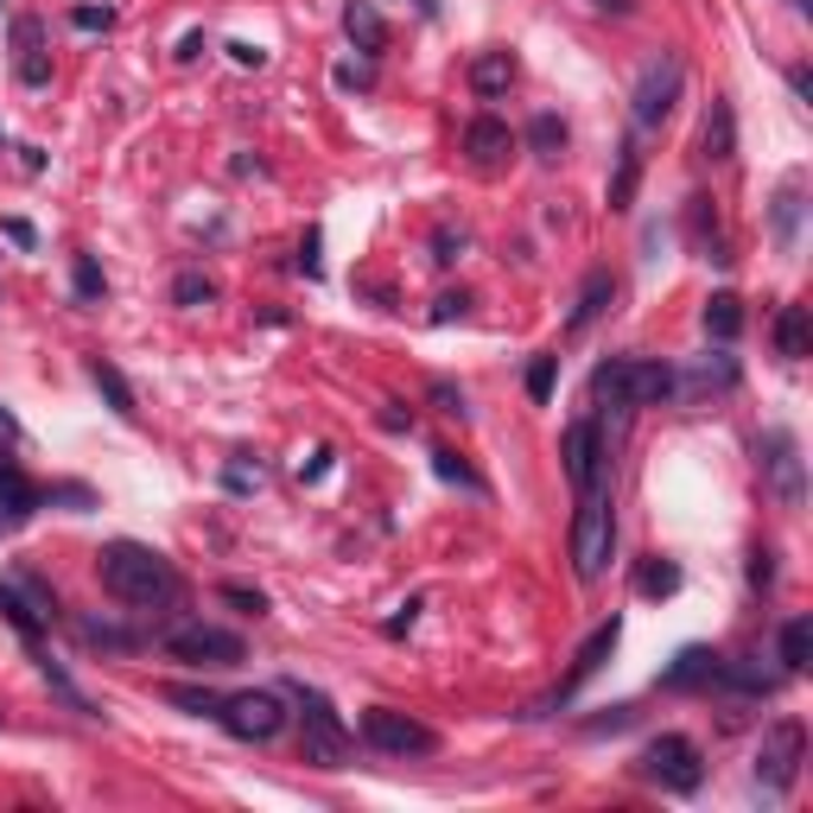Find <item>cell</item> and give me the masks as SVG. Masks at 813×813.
I'll list each match as a JSON object with an SVG mask.
<instances>
[{
	"label": "cell",
	"mask_w": 813,
	"mask_h": 813,
	"mask_svg": "<svg viewBox=\"0 0 813 813\" xmlns=\"http://www.w3.org/2000/svg\"><path fill=\"white\" fill-rule=\"evenodd\" d=\"M362 743L369 750H381V757H432L439 750V731L432 725H420V718H406V711L394 706H369L362 711Z\"/></svg>",
	"instance_id": "9c48e42d"
},
{
	"label": "cell",
	"mask_w": 813,
	"mask_h": 813,
	"mask_svg": "<svg viewBox=\"0 0 813 813\" xmlns=\"http://www.w3.org/2000/svg\"><path fill=\"white\" fill-rule=\"evenodd\" d=\"M71 293L83 305H102V299H108V279H102V267L89 261V254H76V261H71Z\"/></svg>",
	"instance_id": "1f68e13d"
},
{
	"label": "cell",
	"mask_w": 813,
	"mask_h": 813,
	"mask_svg": "<svg viewBox=\"0 0 813 813\" xmlns=\"http://www.w3.org/2000/svg\"><path fill=\"white\" fill-rule=\"evenodd\" d=\"M369 83H376V64H369V57H344V64H337V89H369Z\"/></svg>",
	"instance_id": "ab89813d"
},
{
	"label": "cell",
	"mask_w": 813,
	"mask_h": 813,
	"mask_svg": "<svg viewBox=\"0 0 813 813\" xmlns=\"http://www.w3.org/2000/svg\"><path fill=\"white\" fill-rule=\"evenodd\" d=\"M413 616H420V598H406V604H401V616H388L381 630H388V635H406V630H413Z\"/></svg>",
	"instance_id": "816d5d0a"
},
{
	"label": "cell",
	"mask_w": 813,
	"mask_h": 813,
	"mask_svg": "<svg viewBox=\"0 0 813 813\" xmlns=\"http://www.w3.org/2000/svg\"><path fill=\"white\" fill-rule=\"evenodd\" d=\"M528 147H534V159H559V152H566V122H559V115H534Z\"/></svg>",
	"instance_id": "4dcf8cb0"
},
{
	"label": "cell",
	"mask_w": 813,
	"mask_h": 813,
	"mask_svg": "<svg viewBox=\"0 0 813 813\" xmlns=\"http://www.w3.org/2000/svg\"><path fill=\"white\" fill-rule=\"evenodd\" d=\"M775 655H782V674H801V667H807V655H813V616H788Z\"/></svg>",
	"instance_id": "d4e9b609"
},
{
	"label": "cell",
	"mask_w": 813,
	"mask_h": 813,
	"mask_svg": "<svg viewBox=\"0 0 813 813\" xmlns=\"http://www.w3.org/2000/svg\"><path fill=\"white\" fill-rule=\"evenodd\" d=\"M801 757H807V731H801L794 718H775L757 743V769H750V775H757L762 794H788L794 775H801Z\"/></svg>",
	"instance_id": "ba28073f"
},
{
	"label": "cell",
	"mask_w": 813,
	"mask_h": 813,
	"mask_svg": "<svg viewBox=\"0 0 813 813\" xmlns=\"http://www.w3.org/2000/svg\"><path fill=\"white\" fill-rule=\"evenodd\" d=\"M210 299H217V279L198 274V267L172 279V305H184V312H198V305H210Z\"/></svg>",
	"instance_id": "d6a6232c"
},
{
	"label": "cell",
	"mask_w": 813,
	"mask_h": 813,
	"mask_svg": "<svg viewBox=\"0 0 813 813\" xmlns=\"http://www.w3.org/2000/svg\"><path fill=\"white\" fill-rule=\"evenodd\" d=\"M635 178H642V152H635V140H623V152H616V178H610V210H630Z\"/></svg>",
	"instance_id": "83f0119b"
},
{
	"label": "cell",
	"mask_w": 813,
	"mask_h": 813,
	"mask_svg": "<svg viewBox=\"0 0 813 813\" xmlns=\"http://www.w3.org/2000/svg\"><path fill=\"white\" fill-rule=\"evenodd\" d=\"M432 471H439L445 483H464V489H477V496H483V477H477V471H471V464H464L457 452H432Z\"/></svg>",
	"instance_id": "d590c367"
},
{
	"label": "cell",
	"mask_w": 813,
	"mask_h": 813,
	"mask_svg": "<svg viewBox=\"0 0 813 813\" xmlns=\"http://www.w3.org/2000/svg\"><path fill=\"white\" fill-rule=\"evenodd\" d=\"M166 699L184 711H198V718H217V706H223V693H198V686H166Z\"/></svg>",
	"instance_id": "8d00e7d4"
},
{
	"label": "cell",
	"mask_w": 813,
	"mask_h": 813,
	"mask_svg": "<svg viewBox=\"0 0 813 813\" xmlns=\"http://www.w3.org/2000/svg\"><path fill=\"white\" fill-rule=\"evenodd\" d=\"M464 152H471V166L489 172V166H503L508 152H515V134H508L496 115H477V122L464 127Z\"/></svg>",
	"instance_id": "ac0fdd59"
},
{
	"label": "cell",
	"mask_w": 813,
	"mask_h": 813,
	"mask_svg": "<svg viewBox=\"0 0 813 813\" xmlns=\"http://www.w3.org/2000/svg\"><path fill=\"white\" fill-rule=\"evenodd\" d=\"M464 312H471V293H439V299H432V325H452Z\"/></svg>",
	"instance_id": "ee69618b"
},
{
	"label": "cell",
	"mask_w": 813,
	"mask_h": 813,
	"mask_svg": "<svg viewBox=\"0 0 813 813\" xmlns=\"http://www.w3.org/2000/svg\"><path fill=\"white\" fill-rule=\"evenodd\" d=\"M223 598H229L235 610H249V616H261V610H267V598H261L254 584H223Z\"/></svg>",
	"instance_id": "f6af8a7d"
},
{
	"label": "cell",
	"mask_w": 813,
	"mask_h": 813,
	"mask_svg": "<svg viewBox=\"0 0 813 813\" xmlns=\"http://www.w3.org/2000/svg\"><path fill=\"white\" fill-rule=\"evenodd\" d=\"M293 706H299V731H305V762L312 769H344L350 762V725H344V711L330 706L318 686L293 680Z\"/></svg>",
	"instance_id": "277c9868"
},
{
	"label": "cell",
	"mask_w": 813,
	"mask_h": 813,
	"mask_svg": "<svg viewBox=\"0 0 813 813\" xmlns=\"http://www.w3.org/2000/svg\"><path fill=\"white\" fill-rule=\"evenodd\" d=\"M413 7H420V13H426V20H439V0H413Z\"/></svg>",
	"instance_id": "680465c9"
},
{
	"label": "cell",
	"mask_w": 813,
	"mask_h": 813,
	"mask_svg": "<svg viewBox=\"0 0 813 813\" xmlns=\"http://www.w3.org/2000/svg\"><path fill=\"white\" fill-rule=\"evenodd\" d=\"M813 344V325H807V305H782V318H775V350L788 356V362H801Z\"/></svg>",
	"instance_id": "cb8c5ba5"
},
{
	"label": "cell",
	"mask_w": 813,
	"mask_h": 813,
	"mask_svg": "<svg viewBox=\"0 0 813 813\" xmlns=\"http://www.w3.org/2000/svg\"><path fill=\"white\" fill-rule=\"evenodd\" d=\"M83 642H96V648H134L140 635H134V630H115V623H83Z\"/></svg>",
	"instance_id": "f35d334b"
},
{
	"label": "cell",
	"mask_w": 813,
	"mask_h": 813,
	"mask_svg": "<svg viewBox=\"0 0 813 813\" xmlns=\"http://www.w3.org/2000/svg\"><path fill=\"white\" fill-rule=\"evenodd\" d=\"M203 57V32H184V39H178V64H198Z\"/></svg>",
	"instance_id": "11a10c76"
},
{
	"label": "cell",
	"mask_w": 813,
	"mask_h": 813,
	"mask_svg": "<svg viewBox=\"0 0 813 813\" xmlns=\"http://www.w3.org/2000/svg\"><path fill=\"white\" fill-rule=\"evenodd\" d=\"M616 642H623V623H616V616H610V623H598V630H591V642L579 648V661H572V674L559 680V693L547 699V706H566V699H572V693H579V686L591 680L610 655H616ZM547 706H540V711H547Z\"/></svg>",
	"instance_id": "9a60e30c"
},
{
	"label": "cell",
	"mask_w": 813,
	"mask_h": 813,
	"mask_svg": "<svg viewBox=\"0 0 813 813\" xmlns=\"http://www.w3.org/2000/svg\"><path fill=\"white\" fill-rule=\"evenodd\" d=\"M89 381H96V394L108 406H115V420H140V401H134V388H127V376L108 362V356H89Z\"/></svg>",
	"instance_id": "603a6c76"
},
{
	"label": "cell",
	"mask_w": 813,
	"mask_h": 813,
	"mask_svg": "<svg viewBox=\"0 0 813 813\" xmlns=\"http://www.w3.org/2000/svg\"><path fill=\"white\" fill-rule=\"evenodd\" d=\"M706 330L718 337V344H731L737 330H743V299H737V293H711L706 299Z\"/></svg>",
	"instance_id": "4316f807"
},
{
	"label": "cell",
	"mask_w": 813,
	"mask_h": 813,
	"mask_svg": "<svg viewBox=\"0 0 813 813\" xmlns=\"http://www.w3.org/2000/svg\"><path fill=\"white\" fill-rule=\"evenodd\" d=\"M693 381H699V388H737V362L731 356H711V362L693 369Z\"/></svg>",
	"instance_id": "74e56055"
},
{
	"label": "cell",
	"mask_w": 813,
	"mask_h": 813,
	"mask_svg": "<svg viewBox=\"0 0 813 813\" xmlns=\"http://www.w3.org/2000/svg\"><path fill=\"white\" fill-rule=\"evenodd\" d=\"M344 32H350V45L362 51V57H376V51L388 45V20H381L376 0H344Z\"/></svg>",
	"instance_id": "ffe728a7"
},
{
	"label": "cell",
	"mask_w": 813,
	"mask_h": 813,
	"mask_svg": "<svg viewBox=\"0 0 813 813\" xmlns=\"http://www.w3.org/2000/svg\"><path fill=\"white\" fill-rule=\"evenodd\" d=\"M325 471H330V452H312V464H299V477H305V483H318Z\"/></svg>",
	"instance_id": "9f6ffc18"
},
{
	"label": "cell",
	"mask_w": 813,
	"mask_h": 813,
	"mask_svg": "<svg viewBox=\"0 0 813 813\" xmlns=\"http://www.w3.org/2000/svg\"><path fill=\"white\" fill-rule=\"evenodd\" d=\"M96 579L127 610H172L178 591H184L178 566L159 547H147V540H108L96 553Z\"/></svg>",
	"instance_id": "6da1fadb"
},
{
	"label": "cell",
	"mask_w": 813,
	"mask_h": 813,
	"mask_svg": "<svg viewBox=\"0 0 813 813\" xmlns=\"http://www.w3.org/2000/svg\"><path fill=\"white\" fill-rule=\"evenodd\" d=\"M553 376H559V356H553V350H547V356H534V362H528V394H534L540 406L553 401Z\"/></svg>",
	"instance_id": "836d02e7"
},
{
	"label": "cell",
	"mask_w": 813,
	"mask_h": 813,
	"mask_svg": "<svg viewBox=\"0 0 813 813\" xmlns=\"http://www.w3.org/2000/svg\"><path fill=\"white\" fill-rule=\"evenodd\" d=\"M788 89H794L801 102H813V71H807V64H794V71H788Z\"/></svg>",
	"instance_id": "f5cc1de1"
},
{
	"label": "cell",
	"mask_w": 813,
	"mask_h": 813,
	"mask_svg": "<svg viewBox=\"0 0 813 813\" xmlns=\"http://www.w3.org/2000/svg\"><path fill=\"white\" fill-rule=\"evenodd\" d=\"M0 235H7V242H20V249H32V242H39V229L25 223V217H7V223H0Z\"/></svg>",
	"instance_id": "681fc988"
},
{
	"label": "cell",
	"mask_w": 813,
	"mask_h": 813,
	"mask_svg": "<svg viewBox=\"0 0 813 813\" xmlns=\"http://www.w3.org/2000/svg\"><path fill=\"white\" fill-rule=\"evenodd\" d=\"M680 388V376L661 362V356H610L591 369V394L616 413H635V406H661Z\"/></svg>",
	"instance_id": "7a4b0ae2"
},
{
	"label": "cell",
	"mask_w": 813,
	"mask_h": 813,
	"mask_svg": "<svg viewBox=\"0 0 813 813\" xmlns=\"http://www.w3.org/2000/svg\"><path fill=\"white\" fill-rule=\"evenodd\" d=\"M508 83H515V57L508 51H483L477 64H471V89L477 96H503Z\"/></svg>",
	"instance_id": "484cf974"
},
{
	"label": "cell",
	"mask_w": 813,
	"mask_h": 813,
	"mask_svg": "<svg viewBox=\"0 0 813 813\" xmlns=\"http://www.w3.org/2000/svg\"><path fill=\"white\" fill-rule=\"evenodd\" d=\"M718 667H725V655H711V648H680L674 667L661 674V686H667V693H711V686H718Z\"/></svg>",
	"instance_id": "e0dca14e"
},
{
	"label": "cell",
	"mask_w": 813,
	"mask_h": 813,
	"mask_svg": "<svg viewBox=\"0 0 813 813\" xmlns=\"http://www.w3.org/2000/svg\"><path fill=\"white\" fill-rule=\"evenodd\" d=\"M686 235H693V249L706 261H731V242H725V229L711 217V198H686Z\"/></svg>",
	"instance_id": "44dd1931"
},
{
	"label": "cell",
	"mask_w": 813,
	"mask_h": 813,
	"mask_svg": "<svg viewBox=\"0 0 813 813\" xmlns=\"http://www.w3.org/2000/svg\"><path fill=\"white\" fill-rule=\"evenodd\" d=\"M0 616L13 623V635H20L25 648H39L45 630H51V616H57V598H51L39 579L13 572V579H0Z\"/></svg>",
	"instance_id": "8fae6325"
},
{
	"label": "cell",
	"mask_w": 813,
	"mask_h": 813,
	"mask_svg": "<svg viewBox=\"0 0 813 813\" xmlns=\"http://www.w3.org/2000/svg\"><path fill=\"white\" fill-rule=\"evenodd\" d=\"M229 489H235V496H242V489H261V464H229Z\"/></svg>",
	"instance_id": "f907efd6"
},
{
	"label": "cell",
	"mask_w": 813,
	"mask_h": 813,
	"mask_svg": "<svg viewBox=\"0 0 813 813\" xmlns=\"http://www.w3.org/2000/svg\"><path fill=\"white\" fill-rule=\"evenodd\" d=\"M559 457H566V483H572L579 496L598 477H610V445H604V432H598V420H572L566 439H559Z\"/></svg>",
	"instance_id": "4fadbf2b"
},
{
	"label": "cell",
	"mask_w": 813,
	"mask_h": 813,
	"mask_svg": "<svg viewBox=\"0 0 813 813\" xmlns=\"http://www.w3.org/2000/svg\"><path fill=\"white\" fill-rule=\"evenodd\" d=\"M299 274H305V279H318V274H325V261H318V229L305 235V249H299Z\"/></svg>",
	"instance_id": "c3c4849f"
},
{
	"label": "cell",
	"mask_w": 813,
	"mask_h": 813,
	"mask_svg": "<svg viewBox=\"0 0 813 813\" xmlns=\"http://www.w3.org/2000/svg\"><path fill=\"white\" fill-rule=\"evenodd\" d=\"M686 89V64L674 57V51H655L648 64H642V76H635V127H661L667 115H674V102H680Z\"/></svg>",
	"instance_id": "30bf717a"
},
{
	"label": "cell",
	"mask_w": 813,
	"mask_h": 813,
	"mask_svg": "<svg viewBox=\"0 0 813 813\" xmlns=\"http://www.w3.org/2000/svg\"><path fill=\"white\" fill-rule=\"evenodd\" d=\"M642 775L661 788V794H699V782H706V757H699V743L680 731L655 737L648 750H642Z\"/></svg>",
	"instance_id": "8992f818"
},
{
	"label": "cell",
	"mask_w": 813,
	"mask_h": 813,
	"mask_svg": "<svg viewBox=\"0 0 813 813\" xmlns=\"http://www.w3.org/2000/svg\"><path fill=\"white\" fill-rule=\"evenodd\" d=\"M432 401H439V413H457V420H464V394H457L452 381H432Z\"/></svg>",
	"instance_id": "bcb514c9"
},
{
	"label": "cell",
	"mask_w": 813,
	"mask_h": 813,
	"mask_svg": "<svg viewBox=\"0 0 813 813\" xmlns=\"http://www.w3.org/2000/svg\"><path fill=\"white\" fill-rule=\"evenodd\" d=\"M71 25L76 32H108V25H115V7H71Z\"/></svg>",
	"instance_id": "60d3db41"
},
{
	"label": "cell",
	"mask_w": 813,
	"mask_h": 813,
	"mask_svg": "<svg viewBox=\"0 0 813 813\" xmlns=\"http://www.w3.org/2000/svg\"><path fill=\"white\" fill-rule=\"evenodd\" d=\"M635 591H642V598H674V591H680V566H674V559H648V566L635 572Z\"/></svg>",
	"instance_id": "f546056e"
},
{
	"label": "cell",
	"mask_w": 813,
	"mask_h": 813,
	"mask_svg": "<svg viewBox=\"0 0 813 813\" xmlns=\"http://www.w3.org/2000/svg\"><path fill=\"white\" fill-rule=\"evenodd\" d=\"M699 147H706V159H718V166H731L737 159V108L725 96H711L706 127H699Z\"/></svg>",
	"instance_id": "d6986e66"
},
{
	"label": "cell",
	"mask_w": 813,
	"mask_h": 813,
	"mask_svg": "<svg viewBox=\"0 0 813 813\" xmlns=\"http://www.w3.org/2000/svg\"><path fill=\"white\" fill-rule=\"evenodd\" d=\"M39 674H45V680H51V693H57L64 706H76V711H96V706H89V699H83V693H76V686H71V674H64V667H57V661H51V655H39Z\"/></svg>",
	"instance_id": "e575fe53"
},
{
	"label": "cell",
	"mask_w": 813,
	"mask_h": 813,
	"mask_svg": "<svg viewBox=\"0 0 813 813\" xmlns=\"http://www.w3.org/2000/svg\"><path fill=\"white\" fill-rule=\"evenodd\" d=\"M769 584H775V553H769V547H757V553H750V591H769Z\"/></svg>",
	"instance_id": "b9f144b4"
},
{
	"label": "cell",
	"mask_w": 813,
	"mask_h": 813,
	"mask_svg": "<svg viewBox=\"0 0 813 813\" xmlns=\"http://www.w3.org/2000/svg\"><path fill=\"white\" fill-rule=\"evenodd\" d=\"M794 229H801V178H788L775 191V242L782 249H794Z\"/></svg>",
	"instance_id": "f1b7e54d"
},
{
	"label": "cell",
	"mask_w": 813,
	"mask_h": 813,
	"mask_svg": "<svg viewBox=\"0 0 813 813\" xmlns=\"http://www.w3.org/2000/svg\"><path fill=\"white\" fill-rule=\"evenodd\" d=\"M598 7H604V13H630V0H598Z\"/></svg>",
	"instance_id": "6f0895ef"
},
{
	"label": "cell",
	"mask_w": 813,
	"mask_h": 813,
	"mask_svg": "<svg viewBox=\"0 0 813 813\" xmlns=\"http://www.w3.org/2000/svg\"><path fill=\"white\" fill-rule=\"evenodd\" d=\"M159 648H166L172 661H191V667H235V661L249 655V648H242V635L217 630V623H203V616L159 630Z\"/></svg>",
	"instance_id": "52a82bcc"
},
{
	"label": "cell",
	"mask_w": 813,
	"mask_h": 813,
	"mask_svg": "<svg viewBox=\"0 0 813 813\" xmlns=\"http://www.w3.org/2000/svg\"><path fill=\"white\" fill-rule=\"evenodd\" d=\"M39 503H45V489L25 477L13 457H0V534H20L39 515Z\"/></svg>",
	"instance_id": "5bb4252c"
},
{
	"label": "cell",
	"mask_w": 813,
	"mask_h": 813,
	"mask_svg": "<svg viewBox=\"0 0 813 813\" xmlns=\"http://www.w3.org/2000/svg\"><path fill=\"white\" fill-rule=\"evenodd\" d=\"M457 254H464V229H439V235H432V261H439V267H452Z\"/></svg>",
	"instance_id": "7bdbcfd3"
},
{
	"label": "cell",
	"mask_w": 813,
	"mask_h": 813,
	"mask_svg": "<svg viewBox=\"0 0 813 813\" xmlns=\"http://www.w3.org/2000/svg\"><path fill=\"white\" fill-rule=\"evenodd\" d=\"M762 477L775 489L782 508H801L807 503V464H801V439L788 426H769L762 432Z\"/></svg>",
	"instance_id": "7c38bea8"
},
{
	"label": "cell",
	"mask_w": 813,
	"mask_h": 813,
	"mask_svg": "<svg viewBox=\"0 0 813 813\" xmlns=\"http://www.w3.org/2000/svg\"><path fill=\"white\" fill-rule=\"evenodd\" d=\"M229 57H235L242 71H261V64H267V51H261V45H249V39H235V45H229Z\"/></svg>",
	"instance_id": "7dc6e473"
},
{
	"label": "cell",
	"mask_w": 813,
	"mask_h": 813,
	"mask_svg": "<svg viewBox=\"0 0 813 813\" xmlns=\"http://www.w3.org/2000/svg\"><path fill=\"white\" fill-rule=\"evenodd\" d=\"M217 725H223L235 743H274L286 731V699L267 693V686H249V693H223L217 706Z\"/></svg>",
	"instance_id": "5b68a950"
},
{
	"label": "cell",
	"mask_w": 813,
	"mask_h": 813,
	"mask_svg": "<svg viewBox=\"0 0 813 813\" xmlns=\"http://www.w3.org/2000/svg\"><path fill=\"white\" fill-rule=\"evenodd\" d=\"M610 553H616V508H610V477H598L579 496V515H572V572H579V584L604 579Z\"/></svg>",
	"instance_id": "3957f363"
},
{
	"label": "cell",
	"mask_w": 813,
	"mask_h": 813,
	"mask_svg": "<svg viewBox=\"0 0 813 813\" xmlns=\"http://www.w3.org/2000/svg\"><path fill=\"white\" fill-rule=\"evenodd\" d=\"M0 445H25V426L7 413V406H0Z\"/></svg>",
	"instance_id": "db71d44e"
},
{
	"label": "cell",
	"mask_w": 813,
	"mask_h": 813,
	"mask_svg": "<svg viewBox=\"0 0 813 813\" xmlns=\"http://www.w3.org/2000/svg\"><path fill=\"white\" fill-rule=\"evenodd\" d=\"M13 76H20L25 89H45L51 83V57H45V25L32 20H13Z\"/></svg>",
	"instance_id": "2e32d148"
},
{
	"label": "cell",
	"mask_w": 813,
	"mask_h": 813,
	"mask_svg": "<svg viewBox=\"0 0 813 813\" xmlns=\"http://www.w3.org/2000/svg\"><path fill=\"white\" fill-rule=\"evenodd\" d=\"M610 299H616V274L610 267H598V274H584L579 286V305H572V318H566V330H584V325H598L610 312Z\"/></svg>",
	"instance_id": "7402d4cb"
}]
</instances>
